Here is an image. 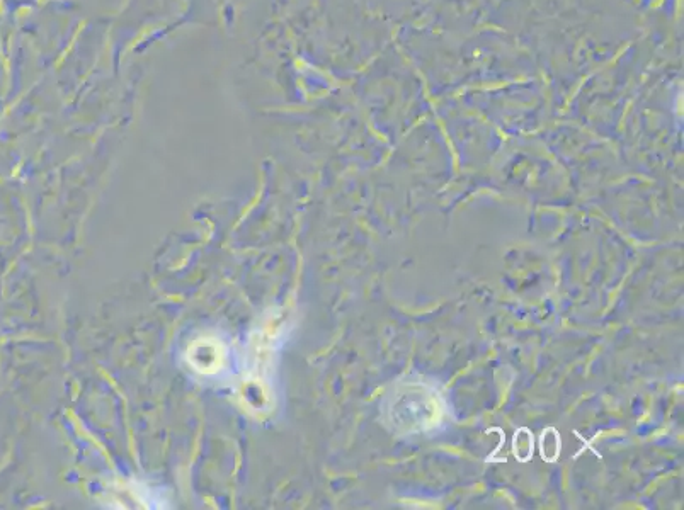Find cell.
<instances>
[{"instance_id":"6da1fadb","label":"cell","mask_w":684,"mask_h":510,"mask_svg":"<svg viewBox=\"0 0 684 510\" xmlns=\"http://www.w3.org/2000/svg\"><path fill=\"white\" fill-rule=\"evenodd\" d=\"M222 347L211 340H198L189 351V363L193 364L196 371L210 374L220 369L223 363Z\"/></svg>"}]
</instances>
